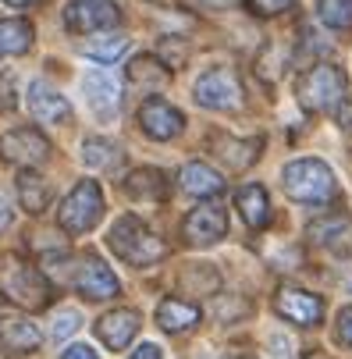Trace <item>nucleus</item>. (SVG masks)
<instances>
[{
  "instance_id": "nucleus-37",
  "label": "nucleus",
  "mask_w": 352,
  "mask_h": 359,
  "mask_svg": "<svg viewBox=\"0 0 352 359\" xmlns=\"http://www.w3.org/2000/svg\"><path fill=\"white\" fill-rule=\"evenodd\" d=\"M203 4H210V8H235L238 0H203Z\"/></svg>"
},
{
  "instance_id": "nucleus-23",
  "label": "nucleus",
  "mask_w": 352,
  "mask_h": 359,
  "mask_svg": "<svg viewBox=\"0 0 352 359\" xmlns=\"http://www.w3.org/2000/svg\"><path fill=\"white\" fill-rule=\"evenodd\" d=\"M168 79H171V68L154 54H142V57L128 61V82L139 89H161V86H168Z\"/></svg>"
},
{
  "instance_id": "nucleus-16",
  "label": "nucleus",
  "mask_w": 352,
  "mask_h": 359,
  "mask_svg": "<svg viewBox=\"0 0 352 359\" xmlns=\"http://www.w3.org/2000/svg\"><path fill=\"white\" fill-rule=\"evenodd\" d=\"M139 324H142L139 310H111V313H104L96 320V338L104 341L111 352H121L139 334Z\"/></svg>"
},
{
  "instance_id": "nucleus-10",
  "label": "nucleus",
  "mask_w": 352,
  "mask_h": 359,
  "mask_svg": "<svg viewBox=\"0 0 352 359\" xmlns=\"http://www.w3.org/2000/svg\"><path fill=\"white\" fill-rule=\"evenodd\" d=\"M82 93H86V104L93 107V114L100 121H114L121 111V82L104 72V68H93L82 75Z\"/></svg>"
},
{
  "instance_id": "nucleus-34",
  "label": "nucleus",
  "mask_w": 352,
  "mask_h": 359,
  "mask_svg": "<svg viewBox=\"0 0 352 359\" xmlns=\"http://www.w3.org/2000/svg\"><path fill=\"white\" fill-rule=\"evenodd\" d=\"M61 359H100L89 345H72V348H65L61 352Z\"/></svg>"
},
{
  "instance_id": "nucleus-29",
  "label": "nucleus",
  "mask_w": 352,
  "mask_h": 359,
  "mask_svg": "<svg viewBox=\"0 0 352 359\" xmlns=\"http://www.w3.org/2000/svg\"><path fill=\"white\" fill-rule=\"evenodd\" d=\"M79 324H82V320H79V313H75V310H61V313L54 317V327H50V334H54V338L61 341V338L75 334V331H79Z\"/></svg>"
},
{
  "instance_id": "nucleus-1",
  "label": "nucleus",
  "mask_w": 352,
  "mask_h": 359,
  "mask_svg": "<svg viewBox=\"0 0 352 359\" xmlns=\"http://www.w3.org/2000/svg\"><path fill=\"white\" fill-rule=\"evenodd\" d=\"M0 295L11 306H18V310L36 313L43 306H50L54 288H50L46 274L39 267H32L29 260H22V256H4V260H0Z\"/></svg>"
},
{
  "instance_id": "nucleus-24",
  "label": "nucleus",
  "mask_w": 352,
  "mask_h": 359,
  "mask_svg": "<svg viewBox=\"0 0 352 359\" xmlns=\"http://www.w3.org/2000/svg\"><path fill=\"white\" fill-rule=\"evenodd\" d=\"M32 22L29 18H4L0 22V61L4 57H18L32 46Z\"/></svg>"
},
{
  "instance_id": "nucleus-7",
  "label": "nucleus",
  "mask_w": 352,
  "mask_h": 359,
  "mask_svg": "<svg viewBox=\"0 0 352 359\" xmlns=\"http://www.w3.org/2000/svg\"><path fill=\"white\" fill-rule=\"evenodd\" d=\"M228 235V210L221 203H199L196 210H189V217L182 221V238L189 245H214Z\"/></svg>"
},
{
  "instance_id": "nucleus-8",
  "label": "nucleus",
  "mask_w": 352,
  "mask_h": 359,
  "mask_svg": "<svg viewBox=\"0 0 352 359\" xmlns=\"http://www.w3.org/2000/svg\"><path fill=\"white\" fill-rule=\"evenodd\" d=\"M274 310L278 317H285L288 324L299 327H317L324 320V299L306 292V288H295V285H281L274 295Z\"/></svg>"
},
{
  "instance_id": "nucleus-32",
  "label": "nucleus",
  "mask_w": 352,
  "mask_h": 359,
  "mask_svg": "<svg viewBox=\"0 0 352 359\" xmlns=\"http://www.w3.org/2000/svg\"><path fill=\"white\" fill-rule=\"evenodd\" d=\"M334 334H338V345L352 348V306H345V310L338 313V327H334Z\"/></svg>"
},
{
  "instance_id": "nucleus-3",
  "label": "nucleus",
  "mask_w": 352,
  "mask_h": 359,
  "mask_svg": "<svg viewBox=\"0 0 352 359\" xmlns=\"http://www.w3.org/2000/svg\"><path fill=\"white\" fill-rule=\"evenodd\" d=\"M281 189L288 192V199L295 203H313V207H320V203H331L338 196V182H334V171L317 161V157H299L292 164H285L281 171Z\"/></svg>"
},
{
  "instance_id": "nucleus-5",
  "label": "nucleus",
  "mask_w": 352,
  "mask_h": 359,
  "mask_svg": "<svg viewBox=\"0 0 352 359\" xmlns=\"http://www.w3.org/2000/svg\"><path fill=\"white\" fill-rule=\"evenodd\" d=\"M100 217H104V192H100L96 182L82 178L61 203L57 210V224L68 231V235H86L100 224Z\"/></svg>"
},
{
  "instance_id": "nucleus-9",
  "label": "nucleus",
  "mask_w": 352,
  "mask_h": 359,
  "mask_svg": "<svg viewBox=\"0 0 352 359\" xmlns=\"http://www.w3.org/2000/svg\"><path fill=\"white\" fill-rule=\"evenodd\" d=\"M0 157L18 168H39L50 157V139L39 128H11L0 135Z\"/></svg>"
},
{
  "instance_id": "nucleus-14",
  "label": "nucleus",
  "mask_w": 352,
  "mask_h": 359,
  "mask_svg": "<svg viewBox=\"0 0 352 359\" xmlns=\"http://www.w3.org/2000/svg\"><path fill=\"white\" fill-rule=\"evenodd\" d=\"M25 104H29V114L36 121H43V125H65V121H72V104L50 82H43V79L29 82Z\"/></svg>"
},
{
  "instance_id": "nucleus-30",
  "label": "nucleus",
  "mask_w": 352,
  "mask_h": 359,
  "mask_svg": "<svg viewBox=\"0 0 352 359\" xmlns=\"http://www.w3.org/2000/svg\"><path fill=\"white\" fill-rule=\"evenodd\" d=\"M249 8H253L257 15L264 18H274V15H285L295 8V0H249Z\"/></svg>"
},
{
  "instance_id": "nucleus-28",
  "label": "nucleus",
  "mask_w": 352,
  "mask_h": 359,
  "mask_svg": "<svg viewBox=\"0 0 352 359\" xmlns=\"http://www.w3.org/2000/svg\"><path fill=\"white\" fill-rule=\"evenodd\" d=\"M348 224H352V221H348V214L317 217V221H310V224H306V238H310V242H334V238H338Z\"/></svg>"
},
{
  "instance_id": "nucleus-38",
  "label": "nucleus",
  "mask_w": 352,
  "mask_h": 359,
  "mask_svg": "<svg viewBox=\"0 0 352 359\" xmlns=\"http://www.w3.org/2000/svg\"><path fill=\"white\" fill-rule=\"evenodd\" d=\"M11 8H29V4H36V0H8Z\"/></svg>"
},
{
  "instance_id": "nucleus-12",
  "label": "nucleus",
  "mask_w": 352,
  "mask_h": 359,
  "mask_svg": "<svg viewBox=\"0 0 352 359\" xmlns=\"http://www.w3.org/2000/svg\"><path fill=\"white\" fill-rule=\"evenodd\" d=\"M75 288H79V295H86L93 302H104V299H114L121 292V281L114 278V271L100 260V256L89 252L75 267Z\"/></svg>"
},
{
  "instance_id": "nucleus-6",
  "label": "nucleus",
  "mask_w": 352,
  "mask_h": 359,
  "mask_svg": "<svg viewBox=\"0 0 352 359\" xmlns=\"http://www.w3.org/2000/svg\"><path fill=\"white\" fill-rule=\"evenodd\" d=\"M196 104L207 111H238L242 107V86L231 68H210L196 79Z\"/></svg>"
},
{
  "instance_id": "nucleus-2",
  "label": "nucleus",
  "mask_w": 352,
  "mask_h": 359,
  "mask_svg": "<svg viewBox=\"0 0 352 359\" xmlns=\"http://www.w3.org/2000/svg\"><path fill=\"white\" fill-rule=\"evenodd\" d=\"M107 245L114 249L118 260L132 264V267H149V264H157L168 256V245L161 235H154L139 217L125 214L114 221V228L107 231Z\"/></svg>"
},
{
  "instance_id": "nucleus-27",
  "label": "nucleus",
  "mask_w": 352,
  "mask_h": 359,
  "mask_svg": "<svg viewBox=\"0 0 352 359\" xmlns=\"http://www.w3.org/2000/svg\"><path fill=\"white\" fill-rule=\"evenodd\" d=\"M317 15L327 29L348 32L352 29V0H317Z\"/></svg>"
},
{
  "instance_id": "nucleus-26",
  "label": "nucleus",
  "mask_w": 352,
  "mask_h": 359,
  "mask_svg": "<svg viewBox=\"0 0 352 359\" xmlns=\"http://www.w3.org/2000/svg\"><path fill=\"white\" fill-rule=\"evenodd\" d=\"M82 161L86 168H96V171H107V168H118L121 161V149L111 142V139H86L82 142Z\"/></svg>"
},
{
  "instance_id": "nucleus-33",
  "label": "nucleus",
  "mask_w": 352,
  "mask_h": 359,
  "mask_svg": "<svg viewBox=\"0 0 352 359\" xmlns=\"http://www.w3.org/2000/svg\"><path fill=\"white\" fill-rule=\"evenodd\" d=\"M11 217H15V210H11V196L0 189V231H4L8 224H11Z\"/></svg>"
},
{
  "instance_id": "nucleus-39",
  "label": "nucleus",
  "mask_w": 352,
  "mask_h": 359,
  "mask_svg": "<svg viewBox=\"0 0 352 359\" xmlns=\"http://www.w3.org/2000/svg\"><path fill=\"white\" fill-rule=\"evenodd\" d=\"M245 359H249V355H245Z\"/></svg>"
},
{
  "instance_id": "nucleus-20",
  "label": "nucleus",
  "mask_w": 352,
  "mask_h": 359,
  "mask_svg": "<svg viewBox=\"0 0 352 359\" xmlns=\"http://www.w3.org/2000/svg\"><path fill=\"white\" fill-rule=\"evenodd\" d=\"M157 324L168 331V334H182V331H192L199 324V306L196 302H185V299H164L157 306Z\"/></svg>"
},
{
  "instance_id": "nucleus-31",
  "label": "nucleus",
  "mask_w": 352,
  "mask_h": 359,
  "mask_svg": "<svg viewBox=\"0 0 352 359\" xmlns=\"http://www.w3.org/2000/svg\"><path fill=\"white\" fill-rule=\"evenodd\" d=\"M15 107V75L4 72L0 75V114H8Z\"/></svg>"
},
{
  "instance_id": "nucleus-19",
  "label": "nucleus",
  "mask_w": 352,
  "mask_h": 359,
  "mask_svg": "<svg viewBox=\"0 0 352 359\" xmlns=\"http://www.w3.org/2000/svg\"><path fill=\"white\" fill-rule=\"evenodd\" d=\"M235 207L242 214V221L249 228H267L271 224V199H267V189L264 185H242L235 192Z\"/></svg>"
},
{
  "instance_id": "nucleus-13",
  "label": "nucleus",
  "mask_w": 352,
  "mask_h": 359,
  "mask_svg": "<svg viewBox=\"0 0 352 359\" xmlns=\"http://www.w3.org/2000/svg\"><path fill=\"white\" fill-rule=\"evenodd\" d=\"M135 118H139V128H142L149 139H157V142H168V139H175V135L185 128L182 111L171 107L168 100H161V96H149L146 104L139 107Z\"/></svg>"
},
{
  "instance_id": "nucleus-36",
  "label": "nucleus",
  "mask_w": 352,
  "mask_h": 359,
  "mask_svg": "<svg viewBox=\"0 0 352 359\" xmlns=\"http://www.w3.org/2000/svg\"><path fill=\"white\" fill-rule=\"evenodd\" d=\"M338 125H341L345 132H352V100H345V104L338 107Z\"/></svg>"
},
{
  "instance_id": "nucleus-21",
  "label": "nucleus",
  "mask_w": 352,
  "mask_h": 359,
  "mask_svg": "<svg viewBox=\"0 0 352 359\" xmlns=\"http://www.w3.org/2000/svg\"><path fill=\"white\" fill-rule=\"evenodd\" d=\"M178 182H182V189H185L189 196H199V199L224 192V178H221L210 164H199V161L185 164V168H182V175H178Z\"/></svg>"
},
{
  "instance_id": "nucleus-17",
  "label": "nucleus",
  "mask_w": 352,
  "mask_h": 359,
  "mask_svg": "<svg viewBox=\"0 0 352 359\" xmlns=\"http://www.w3.org/2000/svg\"><path fill=\"white\" fill-rule=\"evenodd\" d=\"M210 149H214V157H217L221 164H228L231 171H245V168L257 164L260 149H264V139H235V135L217 132V135L210 139Z\"/></svg>"
},
{
  "instance_id": "nucleus-4",
  "label": "nucleus",
  "mask_w": 352,
  "mask_h": 359,
  "mask_svg": "<svg viewBox=\"0 0 352 359\" xmlns=\"http://www.w3.org/2000/svg\"><path fill=\"white\" fill-rule=\"evenodd\" d=\"M345 89H348V79L338 65H313L299 75L295 82V96L310 114H331L345 104Z\"/></svg>"
},
{
  "instance_id": "nucleus-18",
  "label": "nucleus",
  "mask_w": 352,
  "mask_h": 359,
  "mask_svg": "<svg viewBox=\"0 0 352 359\" xmlns=\"http://www.w3.org/2000/svg\"><path fill=\"white\" fill-rule=\"evenodd\" d=\"M168 175L157 171V168H135L125 175V192L139 203H161L168 199Z\"/></svg>"
},
{
  "instance_id": "nucleus-25",
  "label": "nucleus",
  "mask_w": 352,
  "mask_h": 359,
  "mask_svg": "<svg viewBox=\"0 0 352 359\" xmlns=\"http://www.w3.org/2000/svg\"><path fill=\"white\" fill-rule=\"evenodd\" d=\"M125 50H128V36L125 32H100V36H89L82 43V54L100 61V65H114Z\"/></svg>"
},
{
  "instance_id": "nucleus-11",
  "label": "nucleus",
  "mask_w": 352,
  "mask_h": 359,
  "mask_svg": "<svg viewBox=\"0 0 352 359\" xmlns=\"http://www.w3.org/2000/svg\"><path fill=\"white\" fill-rule=\"evenodd\" d=\"M121 22V8L114 0H72L65 8V25L72 32H104Z\"/></svg>"
},
{
  "instance_id": "nucleus-15",
  "label": "nucleus",
  "mask_w": 352,
  "mask_h": 359,
  "mask_svg": "<svg viewBox=\"0 0 352 359\" xmlns=\"http://www.w3.org/2000/svg\"><path fill=\"white\" fill-rule=\"evenodd\" d=\"M43 341L39 327L29 320V317H18V313H0V352L8 355H29L36 352Z\"/></svg>"
},
{
  "instance_id": "nucleus-22",
  "label": "nucleus",
  "mask_w": 352,
  "mask_h": 359,
  "mask_svg": "<svg viewBox=\"0 0 352 359\" xmlns=\"http://www.w3.org/2000/svg\"><path fill=\"white\" fill-rule=\"evenodd\" d=\"M50 182L46 178H39L32 168H22V175H18V203H22V210L25 214H43L46 207H50Z\"/></svg>"
},
{
  "instance_id": "nucleus-35",
  "label": "nucleus",
  "mask_w": 352,
  "mask_h": 359,
  "mask_svg": "<svg viewBox=\"0 0 352 359\" xmlns=\"http://www.w3.org/2000/svg\"><path fill=\"white\" fill-rule=\"evenodd\" d=\"M132 359H164V352H161V345L146 341V345H139V348L132 352Z\"/></svg>"
}]
</instances>
